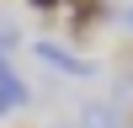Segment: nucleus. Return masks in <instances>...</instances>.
<instances>
[{
  "instance_id": "obj_2",
  "label": "nucleus",
  "mask_w": 133,
  "mask_h": 128,
  "mask_svg": "<svg viewBox=\"0 0 133 128\" xmlns=\"http://www.w3.org/2000/svg\"><path fill=\"white\" fill-rule=\"evenodd\" d=\"M27 96H32V91H27V80H21V75L0 59V112H5V107H21Z\"/></svg>"
},
{
  "instance_id": "obj_5",
  "label": "nucleus",
  "mask_w": 133,
  "mask_h": 128,
  "mask_svg": "<svg viewBox=\"0 0 133 128\" xmlns=\"http://www.w3.org/2000/svg\"><path fill=\"white\" fill-rule=\"evenodd\" d=\"M128 27H133V5H128Z\"/></svg>"
},
{
  "instance_id": "obj_3",
  "label": "nucleus",
  "mask_w": 133,
  "mask_h": 128,
  "mask_svg": "<svg viewBox=\"0 0 133 128\" xmlns=\"http://www.w3.org/2000/svg\"><path fill=\"white\" fill-rule=\"evenodd\" d=\"M16 43H21V32H16V21H5V16H0V59H5V53L16 48Z\"/></svg>"
},
{
  "instance_id": "obj_4",
  "label": "nucleus",
  "mask_w": 133,
  "mask_h": 128,
  "mask_svg": "<svg viewBox=\"0 0 133 128\" xmlns=\"http://www.w3.org/2000/svg\"><path fill=\"white\" fill-rule=\"evenodd\" d=\"M27 5H32V11H37V16H43V21H59V11H64V5H69V0H27Z\"/></svg>"
},
{
  "instance_id": "obj_1",
  "label": "nucleus",
  "mask_w": 133,
  "mask_h": 128,
  "mask_svg": "<svg viewBox=\"0 0 133 128\" xmlns=\"http://www.w3.org/2000/svg\"><path fill=\"white\" fill-rule=\"evenodd\" d=\"M32 53H37L48 69H64V75H75V80L91 75V59H80L75 48H64V43H53V37H37V43H32Z\"/></svg>"
}]
</instances>
